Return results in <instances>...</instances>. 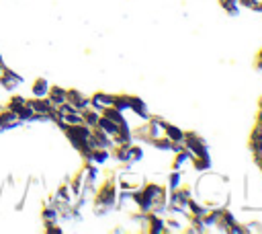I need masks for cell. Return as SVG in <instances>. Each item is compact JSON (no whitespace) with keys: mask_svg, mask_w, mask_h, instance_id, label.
<instances>
[{"mask_svg":"<svg viewBox=\"0 0 262 234\" xmlns=\"http://www.w3.org/2000/svg\"><path fill=\"white\" fill-rule=\"evenodd\" d=\"M113 156H115V160H119L123 164H129L131 162V158H129V144L113 146Z\"/></svg>","mask_w":262,"mask_h":234,"instance_id":"cell-13","label":"cell"},{"mask_svg":"<svg viewBox=\"0 0 262 234\" xmlns=\"http://www.w3.org/2000/svg\"><path fill=\"white\" fill-rule=\"evenodd\" d=\"M190 164L194 170H209L211 168V156H192L190 158Z\"/></svg>","mask_w":262,"mask_h":234,"instance_id":"cell-15","label":"cell"},{"mask_svg":"<svg viewBox=\"0 0 262 234\" xmlns=\"http://www.w3.org/2000/svg\"><path fill=\"white\" fill-rule=\"evenodd\" d=\"M47 90H49V82L45 80V78H35L33 80V84H31V92H33V96H47Z\"/></svg>","mask_w":262,"mask_h":234,"instance_id":"cell-9","label":"cell"},{"mask_svg":"<svg viewBox=\"0 0 262 234\" xmlns=\"http://www.w3.org/2000/svg\"><path fill=\"white\" fill-rule=\"evenodd\" d=\"M248 230H246V224H242V222H233L229 228H227V234H246Z\"/></svg>","mask_w":262,"mask_h":234,"instance_id":"cell-21","label":"cell"},{"mask_svg":"<svg viewBox=\"0 0 262 234\" xmlns=\"http://www.w3.org/2000/svg\"><path fill=\"white\" fill-rule=\"evenodd\" d=\"M47 101H49L53 107H57V105L66 103V88H61V86H51V84H49Z\"/></svg>","mask_w":262,"mask_h":234,"instance_id":"cell-7","label":"cell"},{"mask_svg":"<svg viewBox=\"0 0 262 234\" xmlns=\"http://www.w3.org/2000/svg\"><path fill=\"white\" fill-rule=\"evenodd\" d=\"M96 127H100V129H102L106 135H111V138H113V135L119 131V123L111 121V119H108V117H104V115H100V117H98V123H96Z\"/></svg>","mask_w":262,"mask_h":234,"instance_id":"cell-10","label":"cell"},{"mask_svg":"<svg viewBox=\"0 0 262 234\" xmlns=\"http://www.w3.org/2000/svg\"><path fill=\"white\" fill-rule=\"evenodd\" d=\"M235 222V216L227 209V207H221V213H219V222H217V230L219 232H227V228Z\"/></svg>","mask_w":262,"mask_h":234,"instance_id":"cell-8","label":"cell"},{"mask_svg":"<svg viewBox=\"0 0 262 234\" xmlns=\"http://www.w3.org/2000/svg\"><path fill=\"white\" fill-rule=\"evenodd\" d=\"M180 183H182V172L174 168V170L168 174V191H172V189L180 187Z\"/></svg>","mask_w":262,"mask_h":234,"instance_id":"cell-18","label":"cell"},{"mask_svg":"<svg viewBox=\"0 0 262 234\" xmlns=\"http://www.w3.org/2000/svg\"><path fill=\"white\" fill-rule=\"evenodd\" d=\"M41 220H43V224H47V222H59V216H57V209H55L53 205H49V203H45V205L41 207Z\"/></svg>","mask_w":262,"mask_h":234,"instance_id":"cell-14","label":"cell"},{"mask_svg":"<svg viewBox=\"0 0 262 234\" xmlns=\"http://www.w3.org/2000/svg\"><path fill=\"white\" fill-rule=\"evenodd\" d=\"M164 135H166L170 142H184V131H182L178 125H172V123H166Z\"/></svg>","mask_w":262,"mask_h":234,"instance_id":"cell-11","label":"cell"},{"mask_svg":"<svg viewBox=\"0 0 262 234\" xmlns=\"http://www.w3.org/2000/svg\"><path fill=\"white\" fill-rule=\"evenodd\" d=\"M174 154H176V156H174V164H172V166H174L176 170H180V172H182V170H184V166L190 162L192 154H190L186 148H184V150H180V152H174Z\"/></svg>","mask_w":262,"mask_h":234,"instance_id":"cell-12","label":"cell"},{"mask_svg":"<svg viewBox=\"0 0 262 234\" xmlns=\"http://www.w3.org/2000/svg\"><path fill=\"white\" fill-rule=\"evenodd\" d=\"M66 101L70 105H74L78 111L90 107V96H86L84 92H80L78 88H66Z\"/></svg>","mask_w":262,"mask_h":234,"instance_id":"cell-3","label":"cell"},{"mask_svg":"<svg viewBox=\"0 0 262 234\" xmlns=\"http://www.w3.org/2000/svg\"><path fill=\"white\" fill-rule=\"evenodd\" d=\"M258 60H262V49H260V51H258Z\"/></svg>","mask_w":262,"mask_h":234,"instance_id":"cell-23","label":"cell"},{"mask_svg":"<svg viewBox=\"0 0 262 234\" xmlns=\"http://www.w3.org/2000/svg\"><path fill=\"white\" fill-rule=\"evenodd\" d=\"M111 105H113V94H111V92L98 90V92H94V94L90 96V107L96 109L98 113H100L104 107H111Z\"/></svg>","mask_w":262,"mask_h":234,"instance_id":"cell-5","label":"cell"},{"mask_svg":"<svg viewBox=\"0 0 262 234\" xmlns=\"http://www.w3.org/2000/svg\"><path fill=\"white\" fill-rule=\"evenodd\" d=\"M20 84H23V76L16 74L14 70H10L8 66H4V70H2V74H0V88H2L4 92H14Z\"/></svg>","mask_w":262,"mask_h":234,"instance_id":"cell-2","label":"cell"},{"mask_svg":"<svg viewBox=\"0 0 262 234\" xmlns=\"http://www.w3.org/2000/svg\"><path fill=\"white\" fill-rule=\"evenodd\" d=\"M100 115L108 117V119H111V121H115V123H121V121H125V115H123L119 109H115L113 105H111V107H104V109L100 111Z\"/></svg>","mask_w":262,"mask_h":234,"instance_id":"cell-16","label":"cell"},{"mask_svg":"<svg viewBox=\"0 0 262 234\" xmlns=\"http://www.w3.org/2000/svg\"><path fill=\"white\" fill-rule=\"evenodd\" d=\"M113 107L121 113L129 111V94H113Z\"/></svg>","mask_w":262,"mask_h":234,"instance_id":"cell-17","label":"cell"},{"mask_svg":"<svg viewBox=\"0 0 262 234\" xmlns=\"http://www.w3.org/2000/svg\"><path fill=\"white\" fill-rule=\"evenodd\" d=\"M246 230H248V232H262V222L252 220V222L246 224Z\"/></svg>","mask_w":262,"mask_h":234,"instance_id":"cell-22","label":"cell"},{"mask_svg":"<svg viewBox=\"0 0 262 234\" xmlns=\"http://www.w3.org/2000/svg\"><path fill=\"white\" fill-rule=\"evenodd\" d=\"M18 125H23L20 119H18V115H16L14 111H10L8 107H2V109H0V129H2V131H4V129H14V127H18Z\"/></svg>","mask_w":262,"mask_h":234,"instance_id":"cell-4","label":"cell"},{"mask_svg":"<svg viewBox=\"0 0 262 234\" xmlns=\"http://www.w3.org/2000/svg\"><path fill=\"white\" fill-rule=\"evenodd\" d=\"M129 111H133L135 115H139L143 121H147V119H149L147 105H145V101H143V99H139V96H131V94H129Z\"/></svg>","mask_w":262,"mask_h":234,"instance_id":"cell-6","label":"cell"},{"mask_svg":"<svg viewBox=\"0 0 262 234\" xmlns=\"http://www.w3.org/2000/svg\"><path fill=\"white\" fill-rule=\"evenodd\" d=\"M260 109H262V99H260Z\"/></svg>","mask_w":262,"mask_h":234,"instance_id":"cell-24","label":"cell"},{"mask_svg":"<svg viewBox=\"0 0 262 234\" xmlns=\"http://www.w3.org/2000/svg\"><path fill=\"white\" fill-rule=\"evenodd\" d=\"M219 4H221V8H223L225 12H229V14H237V12H239L237 0H219Z\"/></svg>","mask_w":262,"mask_h":234,"instance_id":"cell-20","label":"cell"},{"mask_svg":"<svg viewBox=\"0 0 262 234\" xmlns=\"http://www.w3.org/2000/svg\"><path fill=\"white\" fill-rule=\"evenodd\" d=\"M256 2H258V0H256Z\"/></svg>","mask_w":262,"mask_h":234,"instance_id":"cell-25","label":"cell"},{"mask_svg":"<svg viewBox=\"0 0 262 234\" xmlns=\"http://www.w3.org/2000/svg\"><path fill=\"white\" fill-rule=\"evenodd\" d=\"M260 168H262V166H260Z\"/></svg>","mask_w":262,"mask_h":234,"instance_id":"cell-26","label":"cell"},{"mask_svg":"<svg viewBox=\"0 0 262 234\" xmlns=\"http://www.w3.org/2000/svg\"><path fill=\"white\" fill-rule=\"evenodd\" d=\"M129 158H131V162H139V160L143 158V148L131 142V144H129Z\"/></svg>","mask_w":262,"mask_h":234,"instance_id":"cell-19","label":"cell"},{"mask_svg":"<svg viewBox=\"0 0 262 234\" xmlns=\"http://www.w3.org/2000/svg\"><path fill=\"white\" fill-rule=\"evenodd\" d=\"M184 148L192 154V156H209V146L207 142L196 135L194 131H184Z\"/></svg>","mask_w":262,"mask_h":234,"instance_id":"cell-1","label":"cell"}]
</instances>
